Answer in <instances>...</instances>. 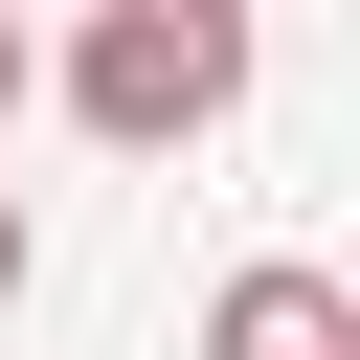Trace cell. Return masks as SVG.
<instances>
[{
  "label": "cell",
  "mask_w": 360,
  "mask_h": 360,
  "mask_svg": "<svg viewBox=\"0 0 360 360\" xmlns=\"http://www.w3.org/2000/svg\"><path fill=\"white\" fill-rule=\"evenodd\" d=\"M225 90H248V22H225V0H112V22L68 45V112H90L112 158H180Z\"/></svg>",
  "instance_id": "cell-1"
},
{
  "label": "cell",
  "mask_w": 360,
  "mask_h": 360,
  "mask_svg": "<svg viewBox=\"0 0 360 360\" xmlns=\"http://www.w3.org/2000/svg\"><path fill=\"white\" fill-rule=\"evenodd\" d=\"M0 292H22V202H0Z\"/></svg>",
  "instance_id": "cell-4"
},
{
  "label": "cell",
  "mask_w": 360,
  "mask_h": 360,
  "mask_svg": "<svg viewBox=\"0 0 360 360\" xmlns=\"http://www.w3.org/2000/svg\"><path fill=\"white\" fill-rule=\"evenodd\" d=\"M202 360H360V292H338V270H225Z\"/></svg>",
  "instance_id": "cell-2"
},
{
  "label": "cell",
  "mask_w": 360,
  "mask_h": 360,
  "mask_svg": "<svg viewBox=\"0 0 360 360\" xmlns=\"http://www.w3.org/2000/svg\"><path fill=\"white\" fill-rule=\"evenodd\" d=\"M0 112H22V22H0Z\"/></svg>",
  "instance_id": "cell-3"
}]
</instances>
